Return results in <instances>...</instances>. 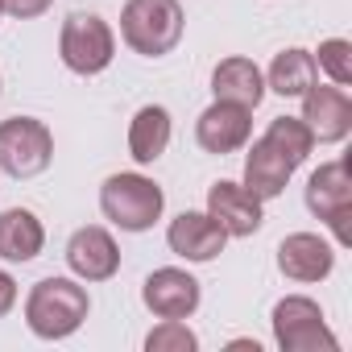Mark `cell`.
<instances>
[{"label": "cell", "instance_id": "cell-18", "mask_svg": "<svg viewBox=\"0 0 352 352\" xmlns=\"http://www.w3.org/2000/svg\"><path fill=\"white\" fill-rule=\"evenodd\" d=\"M170 137H174V124H170V112L162 104H145L133 112L129 120V157L137 166H153L166 149H170Z\"/></svg>", "mask_w": 352, "mask_h": 352}, {"label": "cell", "instance_id": "cell-19", "mask_svg": "<svg viewBox=\"0 0 352 352\" xmlns=\"http://www.w3.org/2000/svg\"><path fill=\"white\" fill-rule=\"evenodd\" d=\"M315 79H319L315 54L302 50V46H286L282 54H274V63L265 71V91H274L282 100H298Z\"/></svg>", "mask_w": 352, "mask_h": 352}, {"label": "cell", "instance_id": "cell-1", "mask_svg": "<svg viewBox=\"0 0 352 352\" xmlns=\"http://www.w3.org/2000/svg\"><path fill=\"white\" fill-rule=\"evenodd\" d=\"M91 315V294L79 278H42L25 294V327L38 340H67Z\"/></svg>", "mask_w": 352, "mask_h": 352}, {"label": "cell", "instance_id": "cell-26", "mask_svg": "<svg viewBox=\"0 0 352 352\" xmlns=\"http://www.w3.org/2000/svg\"><path fill=\"white\" fill-rule=\"evenodd\" d=\"M0 17H5V0H0Z\"/></svg>", "mask_w": 352, "mask_h": 352}, {"label": "cell", "instance_id": "cell-23", "mask_svg": "<svg viewBox=\"0 0 352 352\" xmlns=\"http://www.w3.org/2000/svg\"><path fill=\"white\" fill-rule=\"evenodd\" d=\"M50 5H54V0H5V13L17 17V21H34V17H42Z\"/></svg>", "mask_w": 352, "mask_h": 352}, {"label": "cell", "instance_id": "cell-11", "mask_svg": "<svg viewBox=\"0 0 352 352\" xmlns=\"http://www.w3.org/2000/svg\"><path fill=\"white\" fill-rule=\"evenodd\" d=\"M67 265L79 282H108L120 274V245L108 228L100 224H87V228H75L71 241H67Z\"/></svg>", "mask_w": 352, "mask_h": 352}, {"label": "cell", "instance_id": "cell-25", "mask_svg": "<svg viewBox=\"0 0 352 352\" xmlns=\"http://www.w3.org/2000/svg\"><path fill=\"white\" fill-rule=\"evenodd\" d=\"M228 348H253V352H261V344H257V340H232Z\"/></svg>", "mask_w": 352, "mask_h": 352}, {"label": "cell", "instance_id": "cell-13", "mask_svg": "<svg viewBox=\"0 0 352 352\" xmlns=\"http://www.w3.org/2000/svg\"><path fill=\"white\" fill-rule=\"evenodd\" d=\"M166 245L174 257H183L191 265H208L224 253L228 245V232L208 216V212H183V216H174L170 228H166Z\"/></svg>", "mask_w": 352, "mask_h": 352}, {"label": "cell", "instance_id": "cell-4", "mask_svg": "<svg viewBox=\"0 0 352 352\" xmlns=\"http://www.w3.org/2000/svg\"><path fill=\"white\" fill-rule=\"evenodd\" d=\"M58 58L71 75H104L116 58V34L100 13H71L58 30Z\"/></svg>", "mask_w": 352, "mask_h": 352}, {"label": "cell", "instance_id": "cell-2", "mask_svg": "<svg viewBox=\"0 0 352 352\" xmlns=\"http://www.w3.org/2000/svg\"><path fill=\"white\" fill-rule=\"evenodd\" d=\"M187 34V13L179 0H124L120 38L141 58H166Z\"/></svg>", "mask_w": 352, "mask_h": 352}, {"label": "cell", "instance_id": "cell-16", "mask_svg": "<svg viewBox=\"0 0 352 352\" xmlns=\"http://www.w3.org/2000/svg\"><path fill=\"white\" fill-rule=\"evenodd\" d=\"M290 179H294V166L265 141V137H257L253 145H249V153H245V187L261 199V204H270V199H278L286 187H290Z\"/></svg>", "mask_w": 352, "mask_h": 352}, {"label": "cell", "instance_id": "cell-15", "mask_svg": "<svg viewBox=\"0 0 352 352\" xmlns=\"http://www.w3.org/2000/svg\"><path fill=\"white\" fill-rule=\"evenodd\" d=\"M212 96L241 108H257L265 100V71L245 54H228L212 71Z\"/></svg>", "mask_w": 352, "mask_h": 352}, {"label": "cell", "instance_id": "cell-14", "mask_svg": "<svg viewBox=\"0 0 352 352\" xmlns=\"http://www.w3.org/2000/svg\"><path fill=\"white\" fill-rule=\"evenodd\" d=\"M278 270H282V278H290L298 286L323 282L336 270V245L323 241L319 232H290L278 245Z\"/></svg>", "mask_w": 352, "mask_h": 352}, {"label": "cell", "instance_id": "cell-17", "mask_svg": "<svg viewBox=\"0 0 352 352\" xmlns=\"http://www.w3.org/2000/svg\"><path fill=\"white\" fill-rule=\"evenodd\" d=\"M42 249H46V228H42L38 212H30V208L0 212V261L30 265L34 257H42Z\"/></svg>", "mask_w": 352, "mask_h": 352}, {"label": "cell", "instance_id": "cell-9", "mask_svg": "<svg viewBox=\"0 0 352 352\" xmlns=\"http://www.w3.org/2000/svg\"><path fill=\"white\" fill-rule=\"evenodd\" d=\"M302 124L311 129V137L319 145H340L348 133H352V96L348 87H336V83H311L302 96Z\"/></svg>", "mask_w": 352, "mask_h": 352}, {"label": "cell", "instance_id": "cell-6", "mask_svg": "<svg viewBox=\"0 0 352 352\" xmlns=\"http://www.w3.org/2000/svg\"><path fill=\"white\" fill-rule=\"evenodd\" d=\"M274 344L282 352H336L340 340L327 327V315L315 298L307 294H286L274 302Z\"/></svg>", "mask_w": 352, "mask_h": 352}, {"label": "cell", "instance_id": "cell-20", "mask_svg": "<svg viewBox=\"0 0 352 352\" xmlns=\"http://www.w3.org/2000/svg\"><path fill=\"white\" fill-rule=\"evenodd\" d=\"M265 141L298 170L307 157H311V149H315V137H311V129L302 124V116H274L270 120V129H265Z\"/></svg>", "mask_w": 352, "mask_h": 352}, {"label": "cell", "instance_id": "cell-12", "mask_svg": "<svg viewBox=\"0 0 352 352\" xmlns=\"http://www.w3.org/2000/svg\"><path fill=\"white\" fill-rule=\"evenodd\" d=\"M208 216L228 232V236H253L265 224V204L232 179H220L208 187Z\"/></svg>", "mask_w": 352, "mask_h": 352}, {"label": "cell", "instance_id": "cell-10", "mask_svg": "<svg viewBox=\"0 0 352 352\" xmlns=\"http://www.w3.org/2000/svg\"><path fill=\"white\" fill-rule=\"evenodd\" d=\"M253 137V108H241V104H228V100H212L199 120H195V141L204 153H236L245 149Z\"/></svg>", "mask_w": 352, "mask_h": 352}, {"label": "cell", "instance_id": "cell-21", "mask_svg": "<svg viewBox=\"0 0 352 352\" xmlns=\"http://www.w3.org/2000/svg\"><path fill=\"white\" fill-rule=\"evenodd\" d=\"M315 67H319L336 87H352V42H348V38H327V42H319Z\"/></svg>", "mask_w": 352, "mask_h": 352}, {"label": "cell", "instance_id": "cell-27", "mask_svg": "<svg viewBox=\"0 0 352 352\" xmlns=\"http://www.w3.org/2000/svg\"><path fill=\"white\" fill-rule=\"evenodd\" d=\"M0 87H5V83H0Z\"/></svg>", "mask_w": 352, "mask_h": 352}, {"label": "cell", "instance_id": "cell-8", "mask_svg": "<svg viewBox=\"0 0 352 352\" xmlns=\"http://www.w3.org/2000/svg\"><path fill=\"white\" fill-rule=\"evenodd\" d=\"M141 302L153 319H191L204 302V286L191 270L162 265L141 282Z\"/></svg>", "mask_w": 352, "mask_h": 352}, {"label": "cell", "instance_id": "cell-3", "mask_svg": "<svg viewBox=\"0 0 352 352\" xmlns=\"http://www.w3.org/2000/svg\"><path fill=\"white\" fill-rule=\"evenodd\" d=\"M100 212L120 232H149L166 212V191L149 174L120 170V174H108L100 187Z\"/></svg>", "mask_w": 352, "mask_h": 352}, {"label": "cell", "instance_id": "cell-5", "mask_svg": "<svg viewBox=\"0 0 352 352\" xmlns=\"http://www.w3.org/2000/svg\"><path fill=\"white\" fill-rule=\"evenodd\" d=\"M54 162V133L38 116L0 120V170L9 179H38Z\"/></svg>", "mask_w": 352, "mask_h": 352}, {"label": "cell", "instance_id": "cell-24", "mask_svg": "<svg viewBox=\"0 0 352 352\" xmlns=\"http://www.w3.org/2000/svg\"><path fill=\"white\" fill-rule=\"evenodd\" d=\"M17 298H21V290H17V278H13L9 270H0V319H5V315L17 307Z\"/></svg>", "mask_w": 352, "mask_h": 352}, {"label": "cell", "instance_id": "cell-22", "mask_svg": "<svg viewBox=\"0 0 352 352\" xmlns=\"http://www.w3.org/2000/svg\"><path fill=\"white\" fill-rule=\"evenodd\" d=\"M145 348L149 352H195L199 348V336L187 327V319H162L145 336Z\"/></svg>", "mask_w": 352, "mask_h": 352}, {"label": "cell", "instance_id": "cell-7", "mask_svg": "<svg viewBox=\"0 0 352 352\" xmlns=\"http://www.w3.org/2000/svg\"><path fill=\"white\" fill-rule=\"evenodd\" d=\"M307 212L336 232L340 249L352 245V224H348L352 220V174H348L344 157L323 162L319 170H311V179H307Z\"/></svg>", "mask_w": 352, "mask_h": 352}]
</instances>
